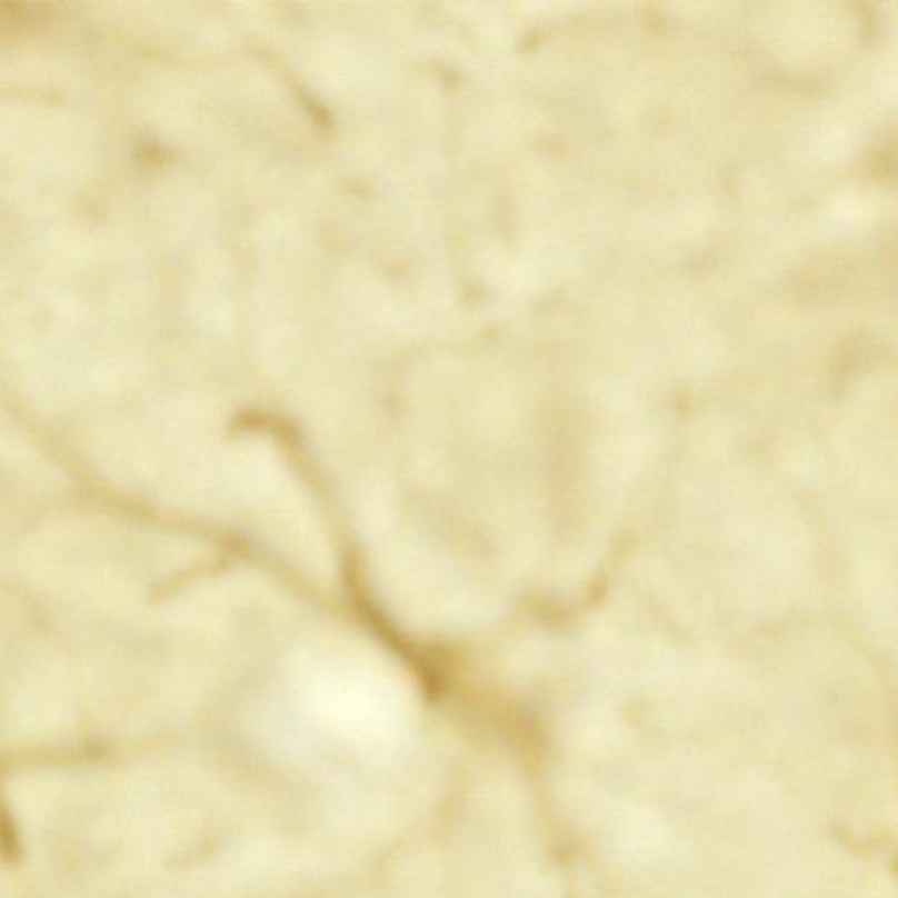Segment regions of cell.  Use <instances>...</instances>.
<instances>
[{
    "label": "cell",
    "mask_w": 898,
    "mask_h": 898,
    "mask_svg": "<svg viewBox=\"0 0 898 898\" xmlns=\"http://www.w3.org/2000/svg\"><path fill=\"white\" fill-rule=\"evenodd\" d=\"M302 702L342 736L385 739L399 730L406 700L393 674L357 651H321L299 670Z\"/></svg>",
    "instance_id": "1"
}]
</instances>
